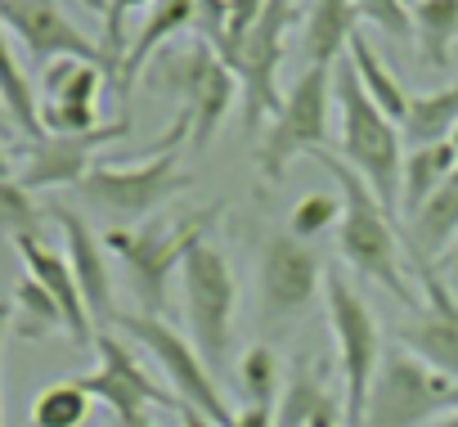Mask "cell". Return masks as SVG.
Instances as JSON below:
<instances>
[{"instance_id":"obj_1","label":"cell","mask_w":458,"mask_h":427,"mask_svg":"<svg viewBox=\"0 0 458 427\" xmlns=\"http://www.w3.org/2000/svg\"><path fill=\"white\" fill-rule=\"evenodd\" d=\"M328 175L337 180V193H342V226H337V252L342 261L377 284L382 293H391L404 311H418V297L404 279V235L395 230V217L373 198V189L355 175V167H346L337 153H315Z\"/></svg>"},{"instance_id":"obj_2","label":"cell","mask_w":458,"mask_h":427,"mask_svg":"<svg viewBox=\"0 0 458 427\" xmlns=\"http://www.w3.org/2000/svg\"><path fill=\"white\" fill-rule=\"evenodd\" d=\"M333 104H337V144L342 162L355 167V175L373 189V198L391 211H400V126L369 99V90L355 77V64L342 59L333 68Z\"/></svg>"},{"instance_id":"obj_3","label":"cell","mask_w":458,"mask_h":427,"mask_svg":"<svg viewBox=\"0 0 458 427\" xmlns=\"http://www.w3.org/2000/svg\"><path fill=\"white\" fill-rule=\"evenodd\" d=\"M225 217V207H202V211H184V217H162L148 221L140 230H108L104 248L122 261L135 297H140V315H162L171 302V279L180 275L189 248L198 239L211 235V226Z\"/></svg>"},{"instance_id":"obj_4","label":"cell","mask_w":458,"mask_h":427,"mask_svg":"<svg viewBox=\"0 0 458 427\" xmlns=\"http://www.w3.org/2000/svg\"><path fill=\"white\" fill-rule=\"evenodd\" d=\"M144 90L153 95H171L180 99V113L189 117V140L193 149H207L225 122V113L234 108L239 99V77L225 68V59L202 41L193 37L189 46H166L148 68H144Z\"/></svg>"},{"instance_id":"obj_5","label":"cell","mask_w":458,"mask_h":427,"mask_svg":"<svg viewBox=\"0 0 458 427\" xmlns=\"http://www.w3.org/2000/svg\"><path fill=\"white\" fill-rule=\"evenodd\" d=\"M180 297H184V324L198 355L211 364V373L229 360L234 346V311H239V279L229 257L207 239H198L180 266Z\"/></svg>"},{"instance_id":"obj_6","label":"cell","mask_w":458,"mask_h":427,"mask_svg":"<svg viewBox=\"0 0 458 427\" xmlns=\"http://www.w3.org/2000/svg\"><path fill=\"white\" fill-rule=\"evenodd\" d=\"M333 68L310 64L284 95V108L275 113L270 131H261L252 162L266 184H279L288 175V162L297 153H328L333 135Z\"/></svg>"},{"instance_id":"obj_7","label":"cell","mask_w":458,"mask_h":427,"mask_svg":"<svg viewBox=\"0 0 458 427\" xmlns=\"http://www.w3.org/2000/svg\"><path fill=\"white\" fill-rule=\"evenodd\" d=\"M458 409V382L427 369L404 346L382 351L360 427H436Z\"/></svg>"},{"instance_id":"obj_8","label":"cell","mask_w":458,"mask_h":427,"mask_svg":"<svg viewBox=\"0 0 458 427\" xmlns=\"http://www.w3.org/2000/svg\"><path fill=\"white\" fill-rule=\"evenodd\" d=\"M117 329H122L135 346H144V351L157 360L162 382L175 391V400H180L184 409L202 414L211 427H234V414H239V409L225 400V391H220L211 364L198 355V346H193L175 324H166L162 315H131V311H122V315H117Z\"/></svg>"},{"instance_id":"obj_9","label":"cell","mask_w":458,"mask_h":427,"mask_svg":"<svg viewBox=\"0 0 458 427\" xmlns=\"http://www.w3.org/2000/svg\"><path fill=\"white\" fill-rule=\"evenodd\" d=\"M324 306H328V324H333V337H337V373H342L346 427H360L373 373L382 364V329H377L373 311L364 306V297L355 293V284L337 266H328V275H324Z\"/></svg>"},{"instance_id":"obj_10","label":"cell","mask_w":458,"mask_h":427,"mask_svg":"<svg viewBox=\"0 0 458 427\" xmlns=\"http://www.w3.org/2000/svg\"><path fill=\"white\" fill-rule=\"evenodd\" d=\"M189 184L193 175L180 171L175 149H153V158L144 162H95V171L77 184V193L99 211H113L117 221H140L153 217L175 193H184Z\"/></svg>"},{"instance_id":"obj_11","label":"cell","mask_w":458,"mask_h":427,"mask_svg":"<svg viewBox=\"0 0 458 427\" xmlns=\"http://www.w3.org/2000/svg\"><path fill=\"white\" fill-rule=\"evenodd\" d=\"M293 14H297L293 0H266L257 28L225 59V68L239 77V90H243V126L248 131H257L266 117H275L284 108L279 64H284V37H288Z\"/></svg>"},{"instance_id":"obj_12","label":"cell","mask_w":458,"mask_h":427,"mask_svg":"<svg viewBox=\"0 0 458 427\" xmlns=\"http://www.w3.org/2000/svg\"><path fill=\"white\" fill-rule=\"evenodd\" d=\"M324 257L297 239V235H270L257 261V288H261V311L275 324H293L306 311H315L319 293H324Z\"/></svg>"},{"instance_id":"obj_13","label":"cell","mask_w":458,"mask_h":427,"mask_svg":"<svg viewBox=\"0 0 458 427\" xmlns=\"http://www.w3.org/2000/svg\"><path fill=\"white\" fill-rule=\"evenodd\" d=\"M409 266H413V275L422 279V297H427V302L418 306L413 320L395 324V342H400L409 355H418L427 369H436V373H445V378L458 382V297H454V288L436 275L431 261L409 257Z\"/></svg>"},{"instance_id":"obj_14","label":"cell","mask_w":458,"mask_h":427,"mask_svg":"<svg viewBox=\"0 0 458 427\" xmlns=\"http://www.w3.org/2000/svg\"><path fill=\"white\" fill-rule=\"evenodd\" d=\"M0 23H5L23 50L37 64H59V59H81V64H99L108 73V55L104 41H90L68 14L59 0H0Z\"/></svg>"},{"instance_id":"obj_15","label":"cell","mask_w":458,"mask_h":427,"mask_svg":"<svg viewBox=\"0 0 458 427\" xmlns=\"http://www.w3.org/2000/svg\"><path fill=\"white\" fill-rule=\"evenodd\" d=\"M95 351H99V369L81 373L77 382L104 400L113 414H135V409H184L175 400V391L166 382H153V373L140 364V355L117 337V333H95Z\"/></svg>"},{"instance_id":"obj_16","label":"cell","mask_w":458,"mask_h":427,"mask_svg":"<svg viewBox=\"0 0 458 427\" xmlns=\"http://www.w3.org/2000/svg\"><path fill=\"white\" fill-rule=\"evenodd\" d=\"M131 135V113H122L117 122L99 126V131H86V135H46L37 144H28L23 162H19V184L23 189H64V184H81L90 171H95V153L113 140H126Z\"/></svg>"},{"instance_id":"obj_17","label":"cell","mask_w":458,"mask_h":427,"mask_svg":"<svg viewBox=\"0 0 458 427\" xmlns=\"http://www.w3.org/2000/svg\"><path fill=\"white\" fill-rule=\"evenodd\" d=\"M50 217L59 221L64 239H68V266L77 275V288H81V302L95 320V329L104 333L108 324H117V302H113V270H108V248H104V235H95L86 226L81 211L72 207H50Z\"/></svg>"},{"instance_id":"obj_18","label":"cell","mask_w":458,"mask_h":427,"mask_svg":"<svg viewBox=\"0 0 458 427\" xmlns=\"http://www.w3.org/2000/svg\"><path fill=\"white\" fill-rule=\"evenodd\" d=\"M14 248H19V257H23L28 275H32V279H37L55 302H59L68 337H72V342H81V346H86V342L95 346V320H90V311H86V302H81V288H77V275H72L68 257H59L50 243H41V235L19 239Z\"/></svg>"},{"instance_id":"obj_19","label":"cell","mask_w":458,"mask_h":427,"mask_svg":"<svg viewBox=\"0 0 458 427\" xmlns=\"http://www.w3.org/2000/svg\"><path fill=\"white\" fill-rule=\"evenodd\" d=\"M275 427H346V400L310 360H293L275 405Z\"/></svg>"},{"instance_id":"obj_20","label":"cell","mask_w":458,"mask_h":427,"mask_svg":"<svg viewBox=\"0 0 458 427\" xmlns=\"http://www.w3.org/2000/svg\"><path fill=\"white\" fill-rule=\"evenodd\" d=\"M193 14H198V0H153L148 5V19L140 23V32L131 37L126 46V59H122V73H117V95L126 99L131 86L144 77V68L153 64L157 50H166V41L184 28H193Z\"/></svg>"},{"instance_id":"obj_21","label":"cell","mask_w":458,"mask_h":427,"mask_svg":"<svg viewBox=\"0 0 458 427\" xmlns=\"http://www.w3.org/2000/svg\"><path fill=\"white\" fill-rule=\"evenodd\" d=\"M458 239V171L427 198V207L409 221L404 230V243H409V257H422V261H436L449 243Z\"/></svg>"},{"instance_id":"obj_22","label":"cell","mask_w":458,"mask_h":427,"mask_svg":"<svg viewBox=\"0 0 458 427\" xmlns=\"http://www.w3.org/2000/svg\"><path fill=\"white\" fill-rule=\"evenodd\" d=\"M458 171V153H454V144L445 140V144H422V149H413L409 158H404V167H400V217H418V211L427 207V198L449 180Z\"/></svg>"},{"instance_id":"obj_23","label":"cell","mask_w":458,"mask_h":427,"mask_svg":"<svg viewBox=\"0 0 458 427\" xmlns=\"http://www.w3.org/2000/svg\"><path fill=\"white\" fill-rule=\"evenodd\" d=\"M355 37V0H315L306 14V59L337 68Z\"/></svg>"},{"instance_id":"obj_24","label":"cell","mask_w":458,"mask_h":427,"mask_svg":"<svg viewBox=\"0 0 458 427\" xmlns=\"http://www.w3.org/2000/svg\"><path fill=\"white\" fill-rule=\"evenodd\" d=\"M346 59L355 64V77H360V86L369 90V99H373V104H377V108L400 126V122H404V113H409V99H413V95H409V90L400 86V77L382 64V55L373 50V41H369L364 32H355V37H351Z\"/></svg>"},{"instance_id":"obj_25","label":"cell","mask_w":458,"mask_h":427,"mask_svg":"<svg viewBox=\"0 0 458 427\" xmlns=\"http://www.w3.org/2000/svg\"><path fill=\"white\" fill-rule=\"evenodd\" d=\"M454 126H458V81L427 90V95H413L409 113L400 122V135H409V144L422 149V144H445L454 135Z\"/></svg>"},{"instance_id":"obj_26","label":"cell","mask_w":458,"mask_h":427,"mask_svg":"<svg viewBox=\"0 0 458 427\" xmlns=\"http://www.w3.org/2000/svg\"><path fill=\"white\" fill-rule=\"evenodd\" d=\"M0 99L10 104V113H14L19 131H23L32 144H37V140H46L41 104H37V95H32V81H28L23 64L14 59V46H10V28H5V23H0Z\"/></svg>"},{"instance_id":"obj_27","label":"cell","mask_w":458,"mask_h":427,"mask_svg":"<svg viewBox=\"0 0 458 427\" xmlns=\"http://www.w3.org/2000/svg\"><path fill=\"white\" fill-rule=\"evenodd\" d=\"M413 37L431 68H449L458 41V0H413Z\"/></svg>"},{"instance_id":"obj_28","label":"cell","mask_w":458,"mask_h":427,"mask_svg":"<svg viewBox=\"0 0 458 427\" xmlns=\"http://www.w3.org/2000/svg\"><path fill=\"white\" fill-rule=\"evenodd\" d=\"M108 73L99 64H81V59H59L46 68V104H68V108H99V90H104Z\"/></svg>"},{"instance_id":"obj_29","label":"cell","mask_w":458,"mask_h":427,"mask_svg":"<svg viewBox=\"0 0 458 427\" xmlns=\"http://www.w3.org/2000/svg\"><path fill=\"white\" fill-rule=\"evenodd\" d=\"M90 405H95V396H90L77 378L50 382V387L32 400V427H81V423L90 418Z\"/></svg>"},{"instance_id":"obj_30","label":"cell","mask_w":458,"mask_h":427,"mask_svg":"<svg viewBox=\"0 0 458 427\" xmlns=\"http://www.w3.org/2000/svg\"><path fill=\"white\" fill-rule=\"evenodd\" d=\"M55 329H64L59 302H55L32 275H23L19 288H14V333L37 342V337H50ZM64 333H68V329H64Z\"/></svg>"},{"instance_id":"obj_31","label":"cell","mask_w":458,"mask_h":427,"mask_svg":"<svg viewBox=\"0 0 458 427\" xmlns=\"http://www.w3.org/2000/svg\"><path fill=\"white\" fill-rule=\"evenodd\" d=\"M239 391H243V405H279V391H284V364L275 355V346H248L243 360H239Z\"/></svg>"},{"instance_id":"obj_32","label":"cell","mask_w":458,"mask_h":427,"mask_svg":"<svg viewBox=\"0 0 458 427\" xmlns=\"http://www.w3.org/2000/svg\"><path fill=\"white\" fill-rule=\"evenodd\" d=\"M32 235H41V207H37L32 189H23L19 175L0 180V239L19 243V239H32Z\"/></svg>"},{"instance_id":"obj_33","label":"cell","mask_w":458,"mask_h":427,"mask_svg":"<svg viewBox=\"0 0 458 427\" xmlns=\"http://www.w3.org/2000/svg\"><path fill=\"white\" fill-rule=\"evenodd\" d=\"M337 226H342V193H324V189L306 193L288 217V235H297L306 243L319 239L324 230H337Z\"/></svg>"},{"instance_id":"obj_34","label":"cell","mask_w":458,"mask_h":427,"mask_svg":"<svg viewBox=\"0 0 458 427\" xmlns=\"http://www.w3.org/2000/svg\"><path fill=\"white\" fill-rule=\"evenodd\" d=\"M355 19L377 28L391 41H409L413 37V5L409 0H355Z\"/></svg>"},{"instance_id":"obj_35","label":"cell","mask_w":458,"mask_h":427,"mask_svg":"<svg viewBox=\"0 0 458 427\" xmlns=\"http://www.w3.org/2000/svg\"><path fill=\"white\" fill-rule=\"evenodd\" d=\"M261 10H266V0H229L225 5V46L216 50L220 59H229L234 55V46L257 28V19H261Z\"/></svg>"},{"instance_id":"obj_36","label":"cell","mask_w":458,"mask_h":427,"mask_svg":"<svg viewBox=\"0 0 458 427\" xmlns=\"http://www.w3.org/2000/svg\"><path fill=\"white\" fill-rule=\"evenodd\" d=\"M234 427H275V405H243L234 414Z\"/></svg>"},{"instance_id":"obj_37","label":"cell","mask_w":458,"mask_h":427,"mask_svg":"<svg viewBox=\"0 0 458 427\" xmlns=\"http://www.w3.org/2000/svg\"><path fill=\"white\" fill-rule=\"evenodd\" d=\"M431 266H436V275H440L449 288H458V239H454V243H449V248L431 261Z\"/></svg>"},{"instance_id":"obj_38","label":"cell","mask_w":458,"mask_h":427,"mask_svg":"<svg viewBox=\"0 0 458 427\" xmlns=\"http://www.w3.org/2000/svg\"><path fill=\"white\" fill-rule=\"evenodd\" d=\"M10 320H14V306L0 302V369H5V337H10ZM0 427H5V409H0Z\"/></svg>"},{"instance_id":"obj_39","label":"cell","mask_w":458,"mask_h":427,"mask_svg":"<svg viewBox=\"0 0 458 427\" xmlns=\"http://www.w3.org/2000/svg\"><path fill=\"white\" fill-rule=\"evenodd\" d=\"M117 427H157L148 418V409H135V414H117Z\"/></svg>"},{"instance_id":"obj_40","label":"cell","mask_w":458,"mask_h":427,"mask_svg":"<svg viewBox=\"0 0 458 427\" xmlns=\"http://www.w3.org/2000/svg\"><path fill=\"white\" fill-rule=\"evenodd\" d=\"M19 131V122H14V113H10V104L5 99H0V140H10Z\"/></svg>"},{"instance_id":"obj_41","label":"cell","mask_w":458,"mask_h":427,"mask_svg":"<svg viewBox=\"0 0 458 427\" xmlns=\"http://www.w3.org/2000/svg\"><path fill=\"white\" fill-rule=\"evenodd\" d=\"M0 180H14V153L5 149V140H0Z\"/></svg>"},{"instance_id":"obj_42","label":"cell","mask_w":458,"mask_h":427,"mask_svg":"<svg viewBox=\"0 0 458 427\" xmlns=\"http://www.w3.org/2000/svg\"><path fill=\"white\" fill-rule=\"evenodd\" d=\"M180 418H184V427H211L202 414H193V409H180Z\"/></svg>"},{"instance_id":"obj_43","label":"cell","mask_w":458,"mask_h":427,"mask_svg":"<svg viewBox=\"0 0 458 427\" xmlns=\"http://www.w3.org/2000/svg\"><path fill=\"white\" fill-rule=\"evenodd\" d=\"M436 427H458V409H454V414H445V418H440Z\"/></svg>"}]
</instances>
